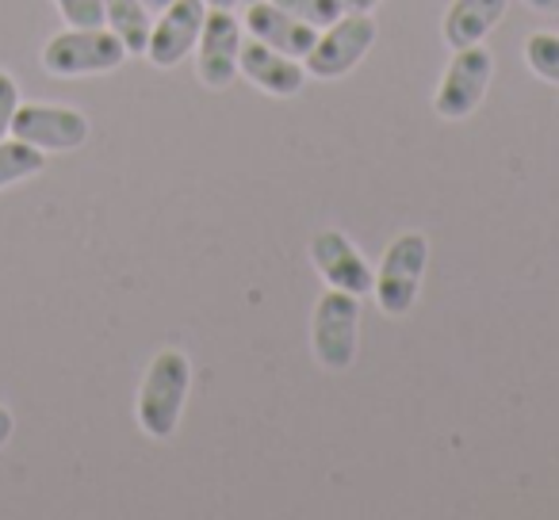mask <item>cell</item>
<instances>
[{
  "label": "cell",
  "instance_id": "cell-23",
  "mask_svg": "<svg viewBox=\"0 0 559 520\" xmlns=\"http://www.w3.org/2000/svg\"><path fill=\"white\" fill-rule=\"evenodd\" d=\"M203 4H207V9H226V12H234L241 4V0H203Z\"/></svg>",
  "mask_w": 559,
  "mask_h": 520
},
{
  "label": "cell",
  "instance_id": "cell-14",
  "mask_svg": "<svg viewBox=\"0 0 559 520\" xmlns=\"http://www.w3.org/2000/svg\"><path fill=\"white\" fill-rule=\"evenodd\" d=\"M104 24L127 47V55H146L154 20L142 0H104Z\"/></svg>",
  "mask_w": 559,
  "mask_h": 520
},
{
  "label": "cell",
  "instance_id": "cell-1",
  "mask_svg": "<svg viewBox=\"0 0 559 520\" xmlns=\"http://www.w3.org/2000/svg\"><path fill=\"white\" fill-rule=\"evenodd\" d=\"M188 390H192V360L180 349H162L146 367V379L139 387V425L150 440H169L180 425Z\"/></svg>",
  "mask_w": 559,
  "mask_h": 520
},
{
  "label": "cell",
  "instance_id": "cell-6",
  "mask_svg": "<svg viewBox=\"0 0 559 520\" xmlns=\"http://www.w3.org/2000/svg\"><path fill=\"white\" fill-rule=\"evenodd\" d=\"M490 73H495V58H490L487 47H479V43L475 47H460L433 96V111L441 119H452V123L467 119L483 104V96H487Z\"/></svg>",
  "mask_w": 559,
  "mask_h": 520
},
{
  "label": "cell",
  "instance_id": "cell-11",
  "mask_svg": "<svg viewBox=\"0 0 559 520\" xmlns=\"http://www.w3.org/2000/svg\"><path fill=\"white\" fill-rule=\"evenodd\" d=\"M246 27L257 43H269L272 50H280V55H288V58H299V62L311 55L314 39H319L314 27H307L304 20H296L292 12L280 9V4H272V0H249Z\"/></svg>",
  "mask_w": 559,
  "mask_h": 520
},
{
  "label": "cell",
  "instance_id": "cell-16",
  "mask_svg": "<svg viewBox=\"0 0 559 520\" xmlns=\"http://www.w3.org/2000/svg\"><path fill=\"white\" fill-rule=\"evenodd\" d=\"M525 62L548 85H559V35L551 32H536L525 39Z\"/></svg>",
  "mask_w": 559,
  "mask_h": 520
},
{
  "label": "cell",
  "instance_id": "cell-8",
  "mask_svg": "<svg viewBox=\"0 0 559 520\" xmlns=\"http://www.w3.org/2000/svg\"><path fill=\"white\" fill-rule=\"evenodd\" d=\"M203 16H207V4L203 0H177L169 9L157 16L154 32H150L146 43V58L157 65V70H173L180 65L188 55L195 50L203 32Z\"/></svg>",
  "mask_w": 559,
  "mask_h": 520
},
{
  "label": "cell",
  "instance_id": "cell-2",
  "mask_svg": "<svg viewBox=\"0 0 559 520\" xmlns=\"http://www.w3.org/2000/svg\"><path fill=\"white\" fill-rule=\"evenodd\" d=\"M127 62V47L108 27H66L43 47V70L50 77H93Z\"/></svg>",
  "mask_w": 559,
  "mask_h": 520
},
{
  "label": "cell",
  "instance_id": "cell-5",
  "mask_svg": "<svg viewBox=\"0 0 559 520\" xmlns=\"http://www.w3.org/2000/svg\"><path fill=\"white\" fill-rule=\"evenodd\" d=\"M372 43H376V20L368 12H345L342 20L322 27L311 55L304 58L307 77H322V81L345 77L349 70H357L360 58L372 50Z\"/></svg>",
  "mask_w": 559,
  "mask_h": 520
},
{
  "label": "cell",
  "instance_id": "cell-15",
  "mask_svg": "<svg viewBox=\"0 0 559 520\" xmlns=\"http://www.w3.org/2000/svg\"><path fill=\"white\" fill-rule=\"evenodd\" d=\"M43 169H47V154L43 149L27 146L16 134L0 138V188H12L27 177H39Z\"/></svg>",
  "mask_w": 559,
  "mask_h": 520
},
{
  "label": "cell",
  "instance_id": "cell-17",
  "mask_svg": "<svg viewBox=\"0 0 559 520\" xmlns=\"http://www.w3.org/2000/svg\"><path fill=\"white\" fill-rule=\"evenodd\" d=\"M272 4H280L284 12H292L296 20H304V24L314 27V32H322V27H330L334 20L345 16L342 0H272Z\"/></svg>",
  "mask_w": 559,
  "mask_h": 520
},
{
  "label": "cell",
  "instance_id": "cell-19",
  "mask_svg": "<svg viewBox=\"0 0 559 520\" xmlns=\"http://www.w3.org/2000/svg\"><path fill=\"white\" fill-rule=\"evenodd\" d=\"M20 85L12 81V73L0 70V138H9L12 134V119H16V108H20Z\"/></svg>",
  "mask_w": 559,
  "mask_h": 520
},
{
  "label": "cell",
  "instance_id": "cell-21",
  "mask_svg": "<svg viewBox=\"0 0 559 520\" xmlns=\"http://www.w3.org/2000/svg\"><path fill=\"white\" fill-rule=\"evenodd\" d=\"M533 12H544V16H556L559 12V0H525Z\"/></svg>",
  "mask_w": 559,
  "mask_h": 520
},
{
  "label": "cell",
  "instance_id": "cell-10",
  "mask_svg": "<svg viewBox=\"0 0 559 520\" xmlns=\"http://www.w3.org/2000/svg\"><path fill=\"white\" fill-rule=\"evenodd\" d=\"M311 261L330 288L349 291V295H368L376 288V273L368 268V261L360 256V249L345 238L342 230H322L311 241Z\"/></svg>",
  "mask_w": 559,
  "mask_h": 520
},
{
  "label": "cell",
  "instance_id": "cell-4",
  "mask_svg": "<svg viewBox=\"0 0 559 520\" xmlns=\"http://www.w3.org/2000/svg\"><path fill=\"white\" fill-rule=\"evenodd\" d=\"M357 337H360V299L349 295V291L330 288L314 303V322H311L314 360L326 372H345L357 360Z\"/></svg>",
  "mask_w": 559,
  "mask_h": 520
},
{
  "label": "cell",
  "instance_id": "cell-18",
  "mask_svg": "<svg viewBox=\"0 0 559 520\" xmlns=\"http://www.w3.org/2000/svg\"><path fill=\"white\" fill-rule=\"evenodd\" d=\"M70 27H104V0H55Z\"/></svg>",
  "mask_w": 559,
  "mask_h": 520
},
{
  "label": "cell",
  "instance_id": "cell-9",
  "mask_svg": "<svg viewBox=\"0 0 559 520\" xmlns=\"http://www.w3.org/2000/svg\"><path fill=\"white\" fill-rule=\"evenodd\" d=\"M200 81L207 88H226L238 77V58H241V24L234 20V12L226 9H207L200 32Z\"/></svg>",
  "mask_w": 559,
  "mask_h": 520
},
{
  "label": "cell",
  "instance_id": "cell-13",
  "mask_svg": "<svg viewBox=\"0 0 559 520\" xmlns=\"http://www.w3.org/2000/svg\"><path fill=\"white\" fill-rule=\"evenodd\" d=\"M510 0H452L444 12V43L452 50L483 43L506 16Z\"/></svg>",
  "mask_w": 559,
  "mask_h": 520
},
{
  "label": "cell",
  "instance_id": "cell-12",
  "mask_svg": "<svg viewBox=\"0 0 559 520\" xmlns=\"http://www.w3.org/2000/svg\"><path fill=\"white\" fill-rule=\"evenodd\" d=\"M238 73H246L249 85H257L269 96H296L307 81V65L299 58H288L272 50L269 43H246L241 39V58H238Z\"/></svg>",
  "mask_w": 559,
  "mask_h": 520
},
{
  "label": "cell",
  "instance_id": "cell-24",
  "mask_svg": "<svg viewBox=\"0 0 559 520\" xmlns=\"http://www.w3.org/2000/svg\"><path fill=\"white\" fill-rule=\"evenodd\" d=\"M142 4H146L150 12H165L169 4H177V0H142Z\"/></svg>",
  "mask_w": 559,
  "mask_h": 520
},
{
  "label": "cell",
  "instance_id": "cell-3",
  "mask_svg": "<svg viewBox=\"0 0 559 520\" xmlns=\"http://www.w3.org/2000/svg\"><path fill=\"white\" fill-rule=\"evenodd\" d=\"M429 265V241L426 233H399L383 253L380 276H376V303L388 318H403L411 314V306L418 303L421 276Z\"/></svg>",
  "mask_w": 559,
  "mask_h": 520
},
{
  "label": "cell",
  "instance_id": "cell-7",
  "mask_svg": "<svg viewBox=\"0 0 559 520\" xmlns=\"http://www.w3.org/2000/svg\"><path fill=\"white\" fill-rule=\"evenodd\" d=\"M12 134L43 154L50 149L66 154V149H81L88 142V116H81L78 108H62V104H20Z\"/></svg>",
  "mask_w": 559,
  "mask_h": 520
},
{
  "label": "cell",
  "instance_id": "cell-22",
  "mask_svg": "<svg viewBox=\"0 0 559 520\" xmlns=\"http://www.w3.org/2000/svg\"><path fill=\"white\" fill-rule=\"evenodd\" d=\"M345 4V12H372L380 0H342Z\"/></svg>",
  "mask_w": 559,
  "mask_h": 520
},
{
  "label": "cell",
  "instance_id": "cell-20",
  "mask_svg": "<svg viewBox=\"0 0 559 520\" xmlns=\"http://www.w3.org/2000/svg\"><path fill=\"white\" fill-rule=\"evenodd\" d=\"M12 428H16V418H12L9 406H0V448L12 440Z\"/></svg>",
  "mask_w": 559,
  "mask_h": 520
}]
</instances>
